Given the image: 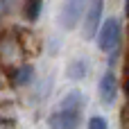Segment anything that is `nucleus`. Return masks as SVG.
<instances>
[{"label": "nucleus", "mask_w": 129, "mask_h": 129, "mask_svg": "<svg viewBox=\"0 0 129 129\" xmlns=\"http://www.w3.org/2000/svg\"><path fill=\"white\" fill-rule=\"evenodd\" d=\"M41 9H43V0H27V2H25V18H27L29 23L39 20Z\"/></svg>", "instance_id": "obj_8"}, {"label": "nucleus", "mask_w": 129, "mask_h": 129, "mask_svg": "<svg viewBox=\"0 0 129 129\" xmlns=\"http://www.w3.org/2000/svg\"><path fill=\"white\" fill-rule=\"evenodd\" d=\"M32 79H34V68L29 63H20L11 73V82L16 86H27V84H32Z\"/></svg>", "instance_id": "obj_7"}, {"label": "nucleus", "mask_w": 129, "mask_h": 129, "mask_svg": "<svg viewBox=\"0 0 129 129\" xmlns=\"http://www.w3.org/2000/svg\"><path fill=\"white\" fill-rule=\"evenodd\" d=\"M86 75H88V61L84 57H75L66 66V77L73 82H82V79H86Z\"/></svg>", "instance_id": "obj_6"}, {"label": "nucleus", "mask_w": 129, "mask_h": 129, "mask_svg": "<svg viewBox=\"0 0 129 129\" xmlns=\"http://www.w3.org/2000/svg\"><path fill=\"white\" fill-rule=\"evenodd\" d=\"M120 39H122V25L118 18H104L98 34H95V43H98V50L104 52V54H111L118 45H120Z\"/></svg>", "instance_id": "obj_2"}, {"label": "nucleus", "mask_w": 129, "mask_h": 129, "mask_svg": "<svg viewBox=\"0 0 129 129\" xmlns=\"http://www.w3.org/2000/svg\"><path fill=\"white\" fill-rule=\"evenodd\" d=\"M118 93H120V84H118V77L113 70H104L98 79V95H100V102L111 107L116 104L118 100Z\"/></svg>", "instance_id": "obj_5"}, {"label": "nucleus", "mask_w": 129, "mask_h": 129, "mask_svg": "<svg viewBox=\"0 0 129 129\" xmlns=\"http://www.w3.org/2000/svg\"><path fill=\"white\" fill-rule=\"evenodd\" d=\"M86 5H88V0H63L61 9H59V25H61V29H66V32L75 29L82 23Z\"/></svg>", "instance_id": "obj_4"}, {"label": "nucleus", "mask_w": 129, "mask_h": 129, "mask_svg": "<svg viewBox=\"0 0 129 129\" xmlns=\"http://www.w3.org/2000/svg\"><path fill=\"white\" fill-rule=\"evenodd\" d=\"M102 11H104V0H88L86 9H84V16H82V36L86 41L95 39L100 25H102Z\"/></svg>", "instance_id": "obj_3"}, {"label": "nucleus", "mask_w": 129, "mask_h": 129, "mask_svg": "<svg viewBox=\"0 0 129 129\" xmlns=\"http://www.w3.org/2000/svg\"><path fill=\"white\" fill-rule=\"evenodd\" d=\"M86 129H109V120L104 116H91L86 122Z\"/></svg>", "instance_id": "obj_9"}, {"label": "nucleus", "mask_w": 129, "mask_h": 129, "mask_svg": "<svg viewBox=\"0 0 129 129\" xmlns=\"http://www.w3.org/2000/svg\"><path fill=\"white\" fill-rule=\"evenodd\" d=\"M84 107H86V98L82 91L73 88L68 91L59 107L48 116V127L50 129H79L84 120Z\"/></svg>", "instance_id": "obj_1"}]
</instances>
